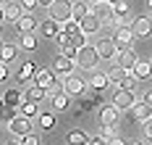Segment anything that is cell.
I'll use <instances>...</instances> for the list:
<instances>
[{"label": "cell", "mask_w": 152, "mask_h": 145, "mask_svg": "<svg viewBox=\"0 0 152 145\" xmlns=\"http://www.w3.org/2000/svg\"><path fill=\"white\" fill-rule=\"evenodd\" d=\"M61 87H63V92L68 98H79V95H84L89 87H87V79L84 77H79V74H68V77H63L61 79Z\"/></svg>", "instance_id": "1"}, {"label": "cell", "mask_w": 152, "mask_h": 145, "mask_svg": "<svg viewBox=\"0 0 152 145\" xmlns=\"http://www.w3.org/2000/svg\"><path fill=\"white\" fill-rule=\"evenodd\" d=\"M76 66H79V69H87V71H92V69L100 66V55H97L94 45L79 48V53H76Z\"/></svg>", "instance_id": "2"}, {"label": "cell", "mask_w": 152, "mask_h": 145, "mask_svg": "<svg viewBox=\"0 0 152 145\" xmlns=\"http://www.w3.org/2000/svg\"><path fill=\"white\" fill-rule=\"evenodd\" d=\"M71 11H74V3H71V0H53V3L47 5L50 18H53V21H58V24L68 21V18H71Z\"/></svg>", "instance_id": "3"}, {"label": "cell", "mask_w": 152, "mask_h": 145, "mask_svg": "<svg viewBox=\"0 0 152 145\" xmlns=\"http://www.w3.org/2000/svg\"><path fill=\"white\" fill-rule=\"evenodd\" d=\"M118 111H129L134 103H137V92L134 90H123V87H115V92H113V100H110Z\"/></svg>", "instance_id": "4"}, {"label": "cell", "mask_w": 152, "mask_h": 145, "mask_svg": "<svg viewBox=\"0 0 152 145\" xmlns=\"http://www.w3.org/2000/svg\"><path fill=\"white\" fill-rule=\"evenodd\" d=\"M89 13L102 21V27H113V3H107V0H97V3H89Z\"/></svg>", "instance_id": "5"}, {"label": "cell", "mask_w": 152, "mask_h": 145, "mask_svg": "<svg viewBox=\"0 0 152 145\" xmlns=\"http://www.w3.org/2000/svg\"><path fill=\"white\" fill-rule=\"evenodd\" d=\"M8 132L13 135L16 140H21L24 135H29V132H31V119L21 116V113H16L13 119H8Z\"/></svg>", "instance_id": "6"}, {"label": "cell", "mask_w": 152, "mask_h": 145, "mask_svg": "<svg viewBox=\"0 0 152 145\" xmlns=\"http://www.w3.org/2000/svg\"><path fill=\"white\" fill-rule=\"evenodd\" d=\"M131 21H134L131 5H126V0L115 3V5H113V27H129Z\"/></svg>", "instance_id": "7"}, {"label": "cell", "mask_w": 152, "mask_h": 145, "mask_svg": "<svg viewBox=\"0 0 152 145\" xmlns=\"http://www.w3.org/2000/svg\"><path fill=\"white\" fill-rule=\"evenodd\" d=\"M97 119H100V124L118 127V121H121V111H118L113 103H102V106L97 108Z\"/></svg>", "instance_id": "8"}, {"label": "cell", "mask_w": 152, "mask_h": 145, "mask_svg": "<svg viewBox=\"0 0 152 145\" xmlns=\"http://www.w3.org/2000/svg\"><path fill=\"white\" fill-rule=\"evenodd\" d=\"M110 40L115 42V48H131L137 37L131 32V27H113V37Z\"/></svg>", "instance_id": "9"}, {"label": "cell", "mask_w": 152, "mask_h": 145, "mask_svg": "<svg viewBox=\"0 0 152 145\" xmlns=\"http://www.w3.org/2000/svg\"><path fill=\"white\" fill-rule=\"evenodd\" d=\"M50 69H53V74H55L58 79H63V77H68V74H74V69H76V61H71V58H63L61 53H58Z\"/></svg>", "instance_id": "10"}, {"label": "cell", "mask_w": 152, "mask_h": 145, "mask_svg": "<svg viewBox=\"0 0 152 145\" xmlns=\"http://www.w3.org/2000/svg\"><path fill=\"white\" fill-rule=\"evenodd\" d=\"M137 53H134V48H118L115 50V55H113V64L118 66V69H131V66L137 64Z\"/></svg>", "instance_id": "11"}, {"label": "cell", "mask_w": 152, "mask_h": 145, "mask_svg": "<svg viewBox=\"0 0 152 145\" xmlns=\"http://www.w3.org/2000/svg\"><path fill=\"white\" fill-rule=\"evenodd\" d=\"M134 37H150L152 34V18L150 16H134V21L129 24Z\"/></svg>", "instance_id": "12"}, {"label": "cell", "mask_w": 152, "mask_h": 145, "mask_svg": "<svg viewBox=\"0 0 152 145\" xmlns=\"http://www.w3.org/2000/svg\"><path fill=\"white\" fill-rule=\"evenodd\" d=\"M94 50H97V55H100V61H113V55H115V42L110 40V37H102V40H97L94 42Z\"/></svg>", "instance_id": "13"}, {"label": "cell", "mask_w": 152, "mask_h": 145, "mask_svg": "<svg viewBox=\"0 0 152 145\" xmlns=\"http://www.w3.org/2000/svg\"><path fill=\"white\" fill-rule=\"evenodd\" d=\"M34 71H37V64L34 61H21L18 64V71H16V84H29L34 79Z\"/></svg>", "instance_id": "14"}, {"label": "cell", "mask_w": 152, "mask_h": 145, "mask_svg": "<svg viewBox=\"0 0 152 145\" xmlns=\"http://www.w3.org/2000/svg\"><path fill=\"white\" fill-rule=\"evenodd\" d=\"M147 116H152V108L147 106V103H144V100H137V103L129 108V119H131L134 124H142Z\"/></svg>", "instance_id": "15"}, {"label": "cell", "mask_w": 152, "mask_h": 145, "mask_svg": "<svg viewBox=\"0 0 152 145\" xmlns=\"http://www.w3.org/2000/svg\"><path fill=\"white\" fill-rule=\"evenodd\" d=\"M100 27H102V21L94 16V13H87L84 18H79V29L87 34V37H92V34L100 32Z\"/></svg>", "instance_id": "16"}, {"label": "cell", "mask_w": 152, "mask_h": 145, "mask_svg": "<svg viewBox=\"0 0 152 145\" xmlns=\"http://www.w3.org/2000/svg\"><path fill=\"white\" fill-rule=\"evenodd\" d=\"M21 103H24V92L18 90V84L11 87V90H5V95H3V106H5V108H16V111H18Z\"/></svg>", "instance_id": "17"}, {"label": "cell", "mask_w": 152, "mask_h": 145, "mask_svg": "<svg viewBox=\"0 0 152 145\" xmlns=\"http://www.w3.org/2000/svg\"><path fill=\"white\" fill-rule=\"evenodd\" d=\"M21 92H24V100H31V103H42V100L47 98L45 87H39L37 82H29L26 90H21Z\"/></svg>", "instance_id": "18"}, {"label": "cell", "mask_w": 152, "mask_h": 145, "mask_svg": "<svg viewBox=\"0 0 152 145\" xmlns=\"http://www.w3.org/2000/svg\"><path fill=\"white\" fill-rule=\"evenodd\" d=\"M16 27H18V32H21V34H29V32H34V29L39 27V21H37L34 13H21L18 21H16Z\"/></svg>", "instance_id": "19"}, {"label": "cell", "mask_w": 152, "mask_h": 145, "mask_svg": "<svg viewBox=\"0 0 152 145\" xmlns=\"http://www.w3.org/2000/svg\"><path fill=\"white\" fill-rule=\"evenodd\" d=\"M58 79V77H55V74H53V69H45V66H37V71H34V79L31 82H37V84H39V87H50V84H53V82Z\"/></svg>", "instance_id": "20"}, {"label": "cell", "mask_w": 152, "mask_h": 145, "mask_svg": "<svg viewBox=\"0 0 152 145\" xmlns=\"http://www.w3.org/2000/svg\"><path fill=\"white\" fill-rule=\"evenodd\" d=\"M47 98H50L53 111H55V113H58V111H68V106H71V98L63 92V87H61V90H55L53 95H47Z\"/></svg>", "instance_id": "21"}, {"label": "cell", "mask_w": 152, "mask_h": 145, "mask_svg": "<svg viewBox=\"0 0 152 145\" xmlns=\"http://www.w3.org/2000/svg\"><path fill=\"white\" fill-rule=\"evenodd\" d=\"M131 74H134L139 82L150 79V77H152V61H142V58H137V64L131 66Z\"/></svg>", "instance_id": "22"}, {"label": "cell", "mask_w": 152, "mask_h": 145, "mask_svg": "<svg viewBox=\"0 0 152 145\" xmlns=\"http://www.w3.org/2000/svg\"><path fill=\"white\" fill-rule=\"evenodd\" d=\"M37 119H39V129H42V132H53L55 124H58L55 111H39V113H37Z\"/></svg>", "instance_id": "23"}, {"label": "cell", "mask_w": 152, "mask_h": 145, "mask_svg": "<svg viewBox=\"0 0 152 145\" xmlns=\"http://www.w3.org/2000/svg\"><path fill=\"white\" fill-rule=\"evenodd\" d=\"M16 58H18V45L16 42H3L0 45V61L3 64H13Z\"/></svg>", "instance_id": "24"}, {"label": "cell", "mask_w": 152, "mask_h": 145, "mask_svg": "<svg viewBox=\"0 0 152 145\" xmlns=\"http://www.w3.org/2000/svg\"><path fill=\"white\" fill-rule=\"evenodd\" d=\"M58 32H61V24H58V21H53L50 16L39 24V34L47 37V40H55V34H58Z\"/></svg>", "instance_id": "25"}, {"label": "cell", "mask_w": 152, "mask_h": 145, "mask_svg": "<svg viewBox=\"0 0 152 145\" xmlns=\"http://www.w3.org/2000/svg\"><path fill=\"white\" fill-rule=\"evenodd\" d=\"M107 84H110V82H107V74H102V71H92V77L87 79V87H89V90H100V92L105 90Z\"/></svg>", "instance_id": "26"}, {"label": "cell", "mask_w": 152, "mask_h": 145, "mask_svg": "<svg viewBox=\"0 0 152 145\" xmlns=\"http://www.w3.org/2000/svg\"><path fill=\"white\" fill-rule=\"evenodd\" d=\"M21 13H24V11H21V5H18V3H3V18H5V21L16 24Z\"/></svg>", "instance_id": "27"}, {"label": "cell", "mask_w": 152, "mask_h": 145, "mask_svg": "<svg viewBox=\"0 0 152 145\" xmlns=\"http://www.w3.org/2000/svg\"><path fill=\"white\" fill-rule=\"evenodd\" d=\"M16 45H18V50H26V53L37 50V37H34V32H29V34H21Z\"/></svg>", "instance_id": "28"}, {"label": "cell", "mask_w": 152, "mask_h": 145, "mask_svg": "<svg viewBox=\"0 0 152 145\" xmlns=\"http://www.w3.org/2000/svg\"><path fill=\"white\" fill-rule=\"evenodd\" d=\"M66 140H68V145H87L89 143V135L81 132V129H71V132L66 135Z\"/></svg>", "instance_id": "29"}, {"label": "cell", "mask_w": 152, "mask_h": 145, "mask_svg": "<svg viewBox=\"0 0 152 145\" xmlns=\"http://www.w3.org/2000/svg\"><path fill=\"white\" fill-rule=\"evenodd\" d=\"M18 113H21V116H26V119H37V113H39V103L24 100V103L18 106Z\"/></svg>", "instance_id": "30"}, {"label": "cell", "mask_w": 152, "mask_h": 145, "mask_svg": "<svg viewBox=\"0 0 152 145\" xmlns=\"http://www.w3.org/2000/svg\"><path fill=\"white\" fill-rule=\"evenodd\" d=\"M92 108H97V106H94V100H92V98H84V95H79V106H76L74 116H81V113L92 111Z\"/></svg>", "instance_id": "31"}, {"label": "cell", "mask_w": 152, "mask_h": 145, "mask_svg": "<svg viewBox=\"0 0 152 145\" xmlns=\"http://www.w3.org/2000/svg\"><path fill=\"white\" fill-rule=\"evenodd\" d=\"M89 13V0H81V3H74V11H71V18H84Z\"/></svg>", "instance_id": "32"}, {"label": "cell", "mask_w": 152, "mask_h": 145, "mask_svg": "<svg viewBox=\"0 0 152 145\" xmlns=\"http://www.w3.org/2000/svg\"><path fill=\"white\" fill-rule=\"evenodd\" d=\"M126 71H131V69H118V66H113V69H110V71H107V82H110V84H115V87H118V84H121V79H123V74H126Z\"/></svg>", "instance_id": "33"}, {"label": "cell", "mask_w": 152, "mask_h": 145, "mask_svg": "<svg viewBox=\"0 0 152 145\" xmlns=\"http://www.w3.org/2000/svg\"><path fill=\"white\" fill-rule=\"evenodd\" d=\"M137 84H139V79H137V77H134V74H131V71H126L118 87H123V90H134V92H137Z\"/></svg>", "instance_id": "34"}, {"label": "cell", "mask_w": 152, "mask_h": 145, "mask_svg": "<svg viewBox=\"0 0 152 145\" xmlns=\"http://www.w3.org/2000/svg\"><path fill=\"white\" fill-rule=\"evenodd\" d=\"M61 32H66V34H76V32H81V29H79V21H76V18H68V21H63V24H61Z\"/></svg>", "instance_id": "35"}, {"label": "cell", "mask_w": 152, "mask_h": 145, "mask_svg": "<svg viewBox=\"0 0 152 145\" xmlns=\"http://www.w3.org/2000/svg\"><path fill=\"white\" fill-rule=\"evenodd\" d=\"M76 53H79V48H76L74 42H68V45H63V48H61V55H63V58H71V61H76Z\"/></svg>", "instance_id": "36"}, {"label": "cell", "mask_w": 152, "mask_h": 145, "mask_svg": "<svg viewBox=\"0 0 152 145\" xmlns=\"http://www.w3.org/2000/svg\"><path fill=\"white\" fill-rule=\"evenodd\" d=\"M115 132H118L115 127H110V124H102V129H100V137H102V140L107 143V140H113V137H118Z\"/></svg>", "instance_id": "37"}, {"label": "cell", "mask_w": 152, "mask_h": 145, "mask_svg": "<svg viewBox=\"0 0 152 145\" xmlns=\"http://www.w3.org/2000/svg\"><path fill=\"white\" fill-rule=\"evenodd\" d=\"M142 132H144V140L152 143V116H147V119L142 121Z\"/></svg>", "instance_id": "38"}, {"label": "cell", "mask_w": 152, "mask_h": 145, "mask_svg": "<svg viewBox=\"0 0 152 145\" xmlns=\"http://www.w3.org/2000/svg\"><path fill=\"white\" fill-rule=\"evenodd\" d=\"M18 5H21V11H24V13H31L39 3H37V0H18Z\"/></svg>", "instance_id": "39"}, {"label": "cell", "mask_w": 152, "mask_h": 145, "mask_svg": "<svg viewBox=\"0 0 152 145\" xmlns=\"http://www.w3.org/2000/svg\"><path fill=\"white\" fill-rule=\"evenodd\" d=\"M21 145H39V135H34V132L24 135V137H21Z\"/></svg>", "instance_id": "40"}, {"label": "cell", "mask_w": 152, "mask_h": 145, "mask_svg": "<svg viewBox=\"0 0 152 145\" xmlns=\"http://www.w3.org/2000/svg\"><path fill=\"white\" fill-rule=\"evenodd\" d=\"M8 77H11V71H8V64H3V61H0V82H8Z\"/></svg>", "instance_id": "41"}, {"label": "cell", "mask_w": 152, "mask_h": 145, "mask_svg": "<svg viewBox=\"0 0 152 145\" xmlns=\"http://www.w3.org/2000/svg\"><path fill=\"white\" fill-rule=\"evenodd\" d=\"M87 145H107V143L100 137V135H97V137H89V143H87Z\"/></svg>", "instance_id": "42"}, {"label": "cell", "mask_w": 152, "mask_h": 145, "mask_svg": "<svg viewBox=\"0 0 152 145\" xmlns=\"http://www.w3.org/2000/svg\"><path fill=\"white\" fill-rule=\"evenodd\" d=\"M142 100H144V103L152 108V90H144V98H142Z\"/></svg>", "instance_id": "43"}, {"label": "cell", "mask_w": 152, "mask_h": 145, "mask_svg": "<svg viewBox=\"0 0 152 145\" xmlns=\"http://www.w3.org/2000/svg\"><path fill=\"white\" fill-rule=\"evenodd\" d=\"M107 145H126V143H123L121 137H113V140H107Z\"/></svg>", "instance_id": "44"}, {"label": "cell", "mask_w": 152, "mask_h": 145, "mask_svg": "<svg viewBox=\"0 0 152 145\" xmlns=\"http://www.w3.org/2000/svg\"><path fill=\"white\" fill-rule=\"evenodd\" d=\"M3 24H5V18H3V5H0V29H3Z\"/></svg>", "instance_id": "45"}, {"label": "cell", "mask_w": 152, "mask_h": 145, "mask_svg": "<svg viewBox=\"0 0 152 145\" xmlns=\"http://www.w3.org/2000/svg\"><path fill=\"white\" fill-rule=\"evenodd\" d=\"M37 3H39V5H45V8H47V5H50L53 0H37Z\"/></svg>", "instance_id": "46"}, {"label": "cell", "mask_w": 152, "mask_h": 145, "mask_svg": "<svg viewBox=\"0 0 152 145\" xmlns=\"http://www.w3.org/2000/svg\"><path fill=\"white\" fill-rule=\"evenodd\" d=\"M126 145H144V140H134V143H126Z\"/></svg>", "instance_id": "47"}, {"label": "cell", "mask_w": 152, "mask_h": 145, "mask_svg": "<svg viewBox=\"0 0 152 145\" xmlns=\"http://www.w3.org/2000/svg\"><path fill=\"white\" fill-rule=\"evenodd\" d=\"M8 145H21V140H11V143H8Z\"/></svg>", "instance_id": "48"}, {"label": "cell", "mask_w": 152, "mask_h": 145, "mask_svg": "<svg viewBox=\"0 0 152 145\" xmlns=\"http://www.w3.org/2000/svg\"><path fill=\"white\" fill-rule=\"evenodd\" d=\"M3 111H5V106H0V119H3Z\"/></svg>", "instance_id": "49"}, {"label": "cell", "mask_w": 152, "mask_h": 145, "mask_svg": "<svg viewBox=\"0 0 152 145\" xmlns=\"http://www.w3.org/2000/svg\"><path fill=\"white\" fill-rule=\"evenodd\" d=\"M107 3H113V5H115V3H121V0H107Z\"/></svg>", "instance_id": "50"}, {"label": "cell", "mask_w": 152, "mask_h": 145, "mask_svg": "<svg viewBox=\"0 0 152 145\" xmlns=\"http://www.w3.org/2000/svg\"><path fill=\"white\" fill-rule=\"evenodd\" d=\"M147 5H150V11H152V0H150V3H147Z\"/></svg>", "instance_id": "51"}, {"label": "cell", "mask_w": 152, "mask_h": 145, "mask_svg": "<svg viewBox=\"0 0 152 145\" xmlns=\"http://www.w3.org/2000/svg\"><path fill=\"white\" fill-rule=\"evenodd\" d=\"M0 106H3V98H0Z\"/></svg>", "instance_id": "52"}, {"label": "cell", "mask_w": 152, "mask_h": 145, "mask_svg": "<svg viewBox=\"0 0 152 145\" xmlns=\"http://www.w3.org/2000/svg\"><path fill=\"white\" fill-rule=\"evenodd\" d=\"M3 3H5V0H0V5H3Z\"/></svg>", "instance_id": "53"}, {"label": "cell", "mask_w": 152, "mask_h": 145, "mask_svg": "<svg viewBox=\"0 0 152 145\" xmlns=\"http://www.w3.org/2000/svg\"><path fill=\"white\" fill-rule=\"evenodd\" d=\"M89 3H97V0H89Z\"/></svg>", "instance_id": "54"}, {"label": "cell", "mask_w": 152, "mask_h": 145, "mask_svg": "<svg viewBox=\"0 0 152 145\" xmlns=\"http://www.w3.org/2000/svg\"><path fill=\"white\" fill-rule=\"evenodd\" d=\"M0 45H3V40H0Z\"/></svg>", "instance_id": "55"}, {"label": "cell", "mask_w": 152, "mask_h": 145, "mask_svg": "<svg viewBox=\"0 0 152 145\" xmlns=\"http://www.w3.org/2000/svg\"><path fill=\"white\" fill-rule=\"evenodd\" d=\"M150 145H152V143H150Z\"/></svg>", "instance_id": "56"}, {"label": "cell", "mask_w": 152, "mask_h": 145, "mask_svg": "<svg viewBox=\"0 0 152 145\" xmlns=\"http://www.w3.org/2000/svg\"><path fill=\"white\" fill-rule=\"evenodd\" d=\"M150 18H152V16H150Z\"/></svg>", "instance_id": "57"}]
</instances>
